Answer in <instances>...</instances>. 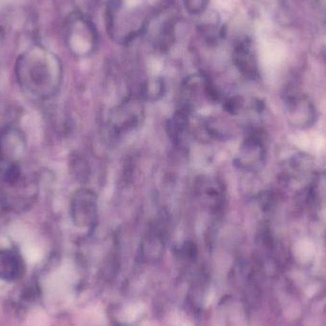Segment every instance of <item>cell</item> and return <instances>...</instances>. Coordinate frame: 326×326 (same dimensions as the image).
<instances>
[{
	"mask_svg": "<svg viewBox=\"0 0 326 326\" xmlns=\"http://www.w3.org/2000/svg\"><path fill=\"white\" fill-rule=\"evenodd\" d=\"M71 216L80 228H93L98 218V199L94 192L87 189L76 191L71 201Z\"/></svg>",
	"mask_w": 326,
	"mask_h": 326,
	"instance_id": "cell-1",
	"label": "cell"
},
{
	"mask_svg": "<svg viewBox=\"0 0 326 326\" xmlns=\"http://www.w3.org/2000/svg\"><path fill=\"white\" fill-rule=\"evenodd\" d=\"M265 157L262 141L257 136H250L241 144L235 164L244 171L256 172L262 168Z\"/></svg>",
	"mask_w": 326,
	"mask_h": 326,
	"instance_id": "cell-2",
	"label": "cell"
},
{
	"mask_svg": "<svg viewBox=\"0 0 326 326\" xmlns=\"http://www.w3.org/2000/svg\"><path fill=\"white\" fill-rule=\"evenodd\" d=\"M287 119L298 129L312 126L317 120V111L313 102L306 97H293L287 101Z\"/></svg>",
	"mask_w": 326,
	"mask_h": 326,
	"instance_id": "cell-3",
	"label": "cell"
},
{
	"mask_svg": "<svg viewBox=\"0 0 326 326\" xmlns=\"http://www.w3.org/2000/svg\"><path fill=\"white\" fill-rule=\"evenodd\" d=\"M141 119V107L135 101H127L115 110L110 118L111 129L120 135L137 126Z\"/></svg>",
	"mask_w": 326,
	"mask_h": 326,
	"instance_id": "cell-4",
	"label": "cell"
},
{
	"mask_svg": "<svg viewBox=\"0 0 326 326\" xmlns=\"http://www.w3.org/2000/svg\"><path fill=\"white\" fill-rule=\"evenodd\" d=\"M309 198L315 203L326 200V171H321L314 174L309 187Z\"/></svg>",
	"mask_w": 326,
	"mask_h": 326,
	"instance_id": "cell-5",
	"label": "cell"
},
{
	"mask_svg": "<svg viewBox=\"0 0 326 326\" xmlns=\"http://www.w3.org/2000/svg\"><path fill=\"white\" fill-rule=\"evenodd\" d=\"M164 93V85L161 80H153L146 83L143 87L142 96L147 100H157Z\"/></svg>",
	"mask_w": 326,
	"mask_h": 326,
	"instance_id": "cell-6",
	"label": "cell"
},
{
	"mask_svg": "<svg viewBox=\"0 0 326 326\" xmlns=\"http://www.w3.org/2000/svg\"><path fill=\"white\" fill-rule=\"evenodd\" d=\"M292 166L294 169L298 172H305L312 166V162L308 157L300 156L294 158L292 161Z\"/></svg>",
	"mask_w": 326,
	"mask_h": 326,
	"instance_id": "cell-7",
	"label": "cell"
},
{
	"mask_svg": "<svg viewBox=\"0 0 326 326\" xmlns=\"http://www.w3.org/2000/svg\"><path fill=\"white\" fill-rule=\"evenodd\" d=\"M259 203L260 206L263 211H269L271 210L274 203H275V196L272 192L269 191H265L262 192L260 196H259Z\"/></svg>",
	"mask_w": 326,
	"mask_h": 326,
	"instance_id": "cell-8",
	"label": "cell"
},
{
	"mask_svg": "<svg viewBox=\"0 0 326 326\" xmlns=\"http://www.w3.org/2000/svg\"><path fill=\"white\" fill-rule=\"evenodd\" d=\"M208 0H185V5L192 12H200L206 8Z\"/></svg>",
	"mask_w": 326,
	"mask_h": 326,
	"instance_id": "cell-9",
	"label": "cell"
},
{
	"mask_svg": "<svg viewBox=\"0 0 326 326\" xmlns=\"http://www.w3.org/2000/svg\"><path fill=\"white\" fill-rule=\"evenodd\" d=\"M243 100L241 98H230L226 101L225 107L231 114H237L240 109L242 108Z\"/></svg>",
	"mask_w": 326,
	"mask_h": 326,
	"instance_id": "cell-10",
	"label": "cell"
}]
</instances>
